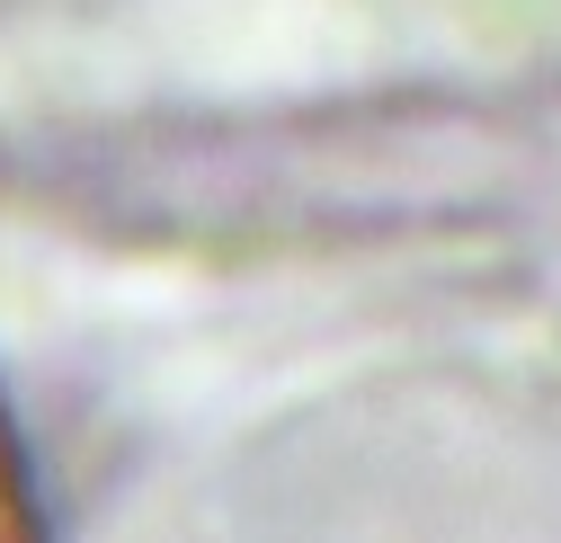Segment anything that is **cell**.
Wrapping results in <instances>:
<instances>
[{
  "mask_svg": "<svg viewBox=\"0 0 561 543\" xmlns=\"http://www.w3.org/2000/svg\"><path fill=\"white\" fill-rule=\"evenodd\" d=\"M0 543H45L36 490H27V454H19V437H10V419H0Z\"/></svg>",
  "mask_w": 561,
  "mask_h": 543,
  "instance_id": "obj_1",
  "label": "cell"
}]
</instances>
